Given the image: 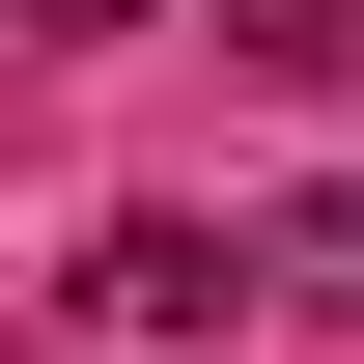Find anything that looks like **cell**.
I'll return each mask as SVG.
<instances>
[{
	"label": "cell",
	"instance_id": "1",
	"mask_svg": "<svg viewBox=\"0 0 364 364\" xmlns=\"http://www.w3.org/2000/svg\"><path fill=\"white\" fill-rule=\"evenodd\" d=\"M252 280H280V252H225V225H112V252H85V336H225Z\"/></svg>",
	"mask_w": 364,
	"mask_h": 364
},
{
	"label": "cell",
	"instance_id": "2",
	"mask_svg": "<svg viewBox=\"0 0 364 364\" xmlns=\"http://www.w3.org/2000/svg\"><path fill=\"white\" fill-rule=\"evenodd\" d=\"M280 280H336V309H364V168L309 196V225H280Z\"/></svg>",
	"mask_w": 364,
	"mask_h": 364
},
{
	"label": "cell",
	"instance_id": "3",
	"mask_svg": "<svg viewBox=\"0 0 364 364\" xmlns=\"http://www.w3.org/2000/svg\"><path fill=\"white\" fill-rule=\"evenodd\" d=\"M112 28H140V0H28V56H112Z\"/></svg>",
	"mask_w": 364,
	"mask_h": 364
}]
</instances>
